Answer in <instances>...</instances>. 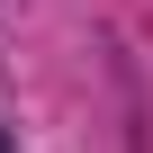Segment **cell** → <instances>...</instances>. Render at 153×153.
Masks as SVG:
<instances>
[{"label":"cell","instance_id":"6da1fadb","mask_svg":"<svg viewBox=\"0 0 153 153\" xmlns=\"http://www.w3.org/2000/svg\"><path fill=\"white\" fill-rule=\"evenodd\" d=\"M0 153H9V135H0Z\"/></svg>","mask_w":153,"mask_h":153}]
</instances>
